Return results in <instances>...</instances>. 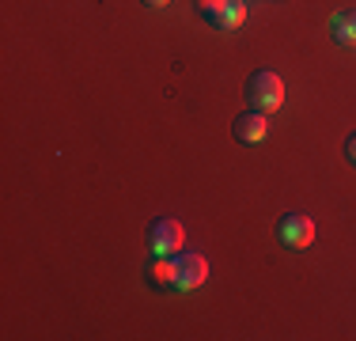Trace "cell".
<instances>
[{"mask_svg": "<svg viewBox=\"0 0 356 341\" xmlns=\"http://www.w3.org/2000/svg\"><path fill=\"white\" fill-rule=\"evenodd\" d=\"M156 273L167 280V285H175V288H197V285H205V277H209V262L201 258V254L178 251Z\"/></svg>", "mask_w": 356, "mask_h": 341, "instance_id": "cell-1", "label": "cell"}, {"mask_svg": "<svg viewBox=\"0 0 356 341\" xmlns=\"http://www.w3.org/2000/svg\"><path fill=\"white\" fill-rule=\"evenodd\" d=\"M247 102L254 110H266V114H273L277 106L284 102V80L277 72H269V68H258V72H250L247 80Z\"/></svg>", "mask_w": 356, "mask_h": 341, "instance_id": "cell-2", "label": "cell"}, {"mask_svg": "<svg viewBox=\"0 0 356 341\" xmlns=\"http://www.w3.org/2000/svg\"><path fill=\"white\" fill-rule=\"evenodd\" d=\"M277 235H281L284 246L303 251V246L315 243V224H311V216H303V212H284L281 224H277Z\"/></svg>", "mask_w": 356, "mask_h": 341, "instance_id": "cell-3", "label": "cell"}, {"mask_svg": "<svg viewBox=\"0 0 356 341\" xmlns=\"http://www.w3.org/2000/svg\"><path fill=\"white\" fill-rule=\"evenodd\" d=\"M148 243L156 254H163V258H171V254L182 251V224H178L175 216H159L156 224L148 228Z\"/></svg>", "mask_w": 356, "mask_h": 341, "instance_id": "cell-4", "label": "cell"}, {"mask_svg": "<svg viewBox=\"0 0 356 341\" xmlns=\"http://www.w3.org/2000/svg\"><path fill=\"white\" fill-rule=\"evenodd\" d=\"M232 133H235V141H243V144H258V141H266L269 136V114L266 110H243L239 118L232 122Z\"/></svg>", "mask_w": 356, "mask_h": 341, "instance_id": "cell-5", "label": "cell"}, {"mask_svg": "<svg viewBox=\"0 0 356 341\" xmlns=\"http://www.w3.org/2000/svg\"><path fill=\"white\" fill-rule=\"evenodd\" d=\"M209 23H216V27L232 31L243 23V15H247V8H243V0H220V4L213 8V12H205Z\"/></svg>", "mask_w": 356, "mask_h": 341, "instance_id": "cell-6", "label": "cell"}, {"mask_svg": "<svg viewBox=\"0 0 356 341\" xmlns=\"http://www.w3.org/2000/svg\"><path fill=\"white\" fill-rule=\"evenodd\" d=\"M330 31H334L337 42H356V8H349V12H337L334 19H330Z\"/></svg>", "mask_w": 356, "mask_h": 341, "instance_id": "cell-7", "label": "cell"}, {"mask_svg": "<svg viewBox=\"0 0 356 341\" xmlns=\"http://www.w3.org/2000/svg\"><path fill=\"white\" fill-rule=\"evenodd\" d=\"M345 159H349V164H356V133L345 141Z\"/></svg>", "mask_w": 356, "mask_h": 341, "instance_id": "cell-8", "label": "cell"}, {"mask_svg": "<svg viewBox=\"0 0 356 341\" xmlns=\"http://www.w3.org/2000/svg\"><path fill=\"white\" fill-rule=\"evenodd\" d=\"M144 4H148V8H163L167 0H144Z\"/></svg>", "mask_w": 356, "mask_h": 341, "instance_id": "cell-9", "label": "cell"}]
</instances>
